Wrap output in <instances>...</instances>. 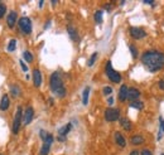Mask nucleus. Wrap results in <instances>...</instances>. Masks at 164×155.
<instances>
[{
    "label": "nucleus",
    "instance_id": "nucleus-10",
    "mask_svg": "<svg viewBox=\"0 0 164 155\" xmlns=\"http://www.w3.org/2000/svg\"><path fill=\"white\" fill-rule=\"evenodd\" d=\"M33 83H34L35 87H40L42 85V73L38 68L33 69Z\"/></svg>",
    "mask_w": 164,
    "mask_h": 155
},
{
    "label": "nucleus",
    "instance_id": "nucleus-14",
    "mask_svg": "<svg viewBox=\"0 0 164 155\" xmlns=\"http://www.w3.org/2000/svg\"><path fill=\"white\" fill-rule=\"evenodd\" d=\"M67 32H68L71 39H72L73 42H78L80 40V35H78V33H77V29H76L75 27L68 25V27H67Z\"/></svg>",
    "mask_w": 164,
    "mask_h": 155
},
{
    "label": "nucleus",
    "instance_id": "nucleus-18",
    "mask_svg": "<svg viewBox=\"0 0 164 155\" xmlns=\"http://www.w3.org/2000/svg\"><path fill=\"white\" fill-rule=\"evenodd\" d=\"M145 140H144V137H143L141 135H134L131 139H130V142H131L133 145H141L143 142H144Z\"/></svg>",
    "mask_w": 164,
    "mask_h": 155
},
{
    "label": "nucleus",
    "instance_id": "nucleus-11",
    "mask_svg": "<svg viewBox=\"0 0 164 155\" xmlns=\"http://www.w3.org/2000/svg\"><path fill=\"white\" fill-rule=\"evenodd\" d=\"M16 19H18V14L15 13V11H10L9 14L6 16V23H8V27L9 28H14L15 23H16Z\"/></svg>",
    "mask_w": 164,
    "mask_h": 155
},
{
    "label": "nucleus",
    "instance_id": "nucleus-32",
    "mask_svg": "<svg viewBox=\"0 0 164 155\" xmlns=\"http://www.w3.org/2000/svg\"><path fill=\"white\" fill-rule=\"evenodd\" d=\"M47 135H48V134L45 132L44 130H40V132H39V136H40V139H42V140H44L45 137H47Z\"/></svg>",
    "mask_w": 164,
    "mask_h": 155
},
{
    "label": "nucleus",
    "instance_id": "nucleus-19",
    "mask_svg": "<svg viewBox=\"0 0 164 155\" xmlns=\"http://www.w3.org/2000/svg\"><path fill=\"white\" fill-rule=\"evenodd\" d=\"M90 87H85V90H83V92H82V103L83 105H85V106H86V105L88 103V97H90Z\"/></svg>",
    "mask_w": 164,
    "mask_h": 155
},
{
    "label": "nucleus",
    "instance_id": "nucleus-25",
    "mask_svg": "<svg viewBox=\"0 0 164 155\" xmlns=\"http://www.w3.org/2000/svg\"><path fill=\"white\" fill-rule=\"evenodd\" d=\"M10 93L11 96H14V97H16V96H19L20 95V88H19V86H11L10 87Z\"/></svg>",
    "mask_w": 164,
    "mask_h": 155
},
{
    "label": "nucleus",
    "instance_id": "nucleus-23",
    "mask_svg": "<svg viewBox=\"0 0 164 155\" xmlns=\"http://www.w3.org/2000/svg\"><path fill=\"white\" fill-rule=\"evenodd\" d=\"M94 19H95V22L97 23V24H101V23H102V10H97V11H95Z\"/></svg>",
    "mask_w": 164,
    "mask_h": 155
},
{
    "label": "nucleus",
    "instance_id": "nucleus-9",
    "mask_svg": "<svg viewBox=\"0 0 164 155\" xmlns=\"http://www.w3.org/2000/svg\"><path fill=\"white\" fill-rule=\"evenodd\" d=\"M140 97V91L135 87H129L128 90V100L129 101H138V98Z\"/></svg>",
    "mask_w": 164,
    "mask_h": 155
},
{
    "label": "nucleus",
    "instance_id": "nucleus-16",
    "mask_svg": "<svg viewBox=\"0 0 164 155\" xmlns=\"http://www.w3.org/2000/svg\"><path fill=\"white\" fill-rule=\"evenodd\" d=\"M71 129H72V124H71V122L66 124L65 126H62L60 130H58V135H60V136H67V134L71 131Z\"/></svg>",
    "mask_w": 164,
    "mask_h": 155
},
{
    "label": "nucleus",
    "instance_id": "nucleus-1",
    "mask_svg": "<svg viewBox=\"0 0 164 155\" xmlns=\"http://www.w3.org/2000/svg\"><path fill=\"white\" fill-rule=\"evenodd\" d=\"M141 63L149 72H159L164 67V53L158 51H146L141 56Z\"/></svg>",
    "mask_w": 164,
    "mask_h": 155
},
{
    "label": "nucleus",
    "instance_id": "nucleus-13",
    "mask_svg": "<svg viewBox=\"0 0 164 155\" xmlns=\"http://www.w3.org/2000/svg\"><path fill=\"white\" fill-rule=\"evenodd\" d=\"M10 106V100L8 95H4L1 97V101H0V111H6Z\"/></svg>",
    "mask_w": 164,
    "mask_h": 155
},
{
    "label": "nucleus",
    "instance_id": "nucleus-29",
    "mask_svg": "<svg viewBox=\"0 0 164 155\" xmlns=\"http://www.w3.org/2000/svg\"><path fill=\"white\" fill-rule=\"evenodd\" d=\"M129 48H130V52H131V56H133V58H138V51H136L135 45H133V44H129Z\"/></svg>",
    "mask_w": 164,
    "mask_h": 155
},
{
    "label": "nucleus",
    "instance_id": "nucleus-28",
    "mask_svg": "<svg viewBox=\"0 0 164 155\" xmlns=\"http://www.w3.org/2000/svg\"><path fill=\"white\" fill-rule=\"evenodd\" d=\"M6 13V5L3 3H0V19L4 18V15Z\"/></svg>",
    "mask_w": 164,
    "mask_h": 155
},
{
    "label": "nucleus",
    "instance_id": "nucleus-8",
    "mask_svg": "<svg viewBox=\"0 0 164 155\" xmlns=\"http://www.w3.org/2000/svg\"><path fill=\"white\" fill-rule=\"evenodd\" d=\"M33 117H34V110H33L32 106H28L27 108L24 110V116H23V124L27 126L32 122Z\"/></svg>",
    "mask_w": 164,
    "mask_h": 155
},
{
    "label": "nucleus",
    "instance_id": "nucleus-3",
    "mask_svg": "<svg viewBox=\"0 0 164 155\" xmlns=\"http://www.w3.org/2000/svg\"><path fill=\"white\" fill-rule=\"evenodd\" d=\"M22 124H23V108H22V106H18L16 112L14 115V120H13V126H11L13 134H18L19 132Z\"/></svg>",
    "mask_w": 164,
    "mask_h": 155
},
{
    "label": "nucleus",
    "instance_id": "nucleus-5",
    "mask_svg": "<svg viewBox=\"0 0 164 155\" xmlns=\"http://www.w3.org/2000/svg\"><path fill=\"white\" fill-rule=\"evenodd\" d=\"M18 25L23 34H31L32 33V22L28 16H22L18 20Z\"/></svg>",
    "mask_w": 164,
    "mask_h": 155
},
{
    "label": "nucleus",
    "instance_id": "nucleus-26",
    "mask_svg": "<svg viewBox=\"0 0 164 155\" xmlns=\"http://www.w3.org/2000/svg\"><path fill=\"white\" fill-rule=\"evenodd\" d=\"M16 47V39H10L9 44H8V52H14Z\"/></svg>",
    "mask_w": 164,
    "mask_h": 155
},
{
    "label": "nucleus",
    "instance_id": "nucleus-35",
    "mask_svg": "<svg viewBox=\"0 0 164 155\" xmlns=\"http://www.w3.org/2000/svg\"><path fill=\"white\" fill-rule=\"evenodd\" d=\"M158 85H159V88H160V90H164V79H162V81H159Z\"/></svg>",
    "mask_w": 164,
    "mask_h": 155
},
{
    "label": "nucleus",
    "instance_id": "nucleus-43",
    "mask_svg": "<svg viewBox=\"0 0 164 155\" xmlns=\"http://www.w3.org/2000/svg\"><path fill=\"white\" fill-rule=\"evenodd\" d=\"M0 155H3V154H0Z\"/></svg>",
    "mask_w": 164,
    "mask_h": 155
},
{
    "label": "nucleus",
    "instance_id": "nucleus-33",
    "mask_svg": "<svg viewBox=\"0 0 164 155\" xmlns=\"http://www.w3.org/2000/svg\"><path fill=\"white\" fill-rule=\"evenodd\" d=\"M140 155H153V154H151V151H150V150H148V149H144V150H143V151H141V154Z\"/></svg>",
    "mask_w": 164,
    "mask_h": 155
},
{
    "label": "nucleus",
    "instance_id": "nucleus-22",
    "mask_svg": "<svg viewBox=\"0 0 164 155\" xmlns=\"http://www.w3.org/2000/svg\"><path fill=\"white\" fill-rule=\"evenodd\" d=\"M130 107H133V108H136V110H143L144 108V103H143L141 101H133V102H130Z\"/></svg>",
    "mask_w": 164,
    "mask_h": 155
},
{
    "label": "nucleus",
    "instance_id": "nucleus-17",
    "mask_svg": "<svg viewBox=\"0 0 164 155\" xmlns=\"http://www.w3.org/2000/svg\"><path fill=\"white\" fill-rule=\"evenodd\" d=\"M120 121V125H121V127H124L126 131H131V129H133V124L130 122V121L128 119H125V117H121V119L119 120Z\"/></svg>",
    "mask_w": 164,
    "mask_h": 155
},
{
    "label": "nucleus",
    "instance_id": "nucleus-38",
    "mask_svg": "<svg viewBox=\"0 0 164 155\" xmlns=\"http://www.w3.org/2000/svg\"><path fill=\"white\" fill-rule=\"evenodd\" d=\"M107 103H109V105H112V103H114V97H109V98H107Z\"/></svg>",
    "mask_w": 164,
    "mask_h": 155
},
{
    "label": "nucleus",
    "instance_id": "nucleus-36",
    "mask_svg": "<svg viewBox=\"0 0 164 155\" xmlns=\"http://www.w3.org/2000/svg\"><path fill=\"white\" fill-rule=\"evenodd\" d=\"M58 141H60V142L66 141V136H58Z\"/></svg>",
    "mask_w": 164,
    "mask_h": 155
},
{
    "label": "nucleus",
    "instance_id": "nucleus-27",
    "mask_svg": "<svg viewBox=\"0 0 164 155\" xmlns=\"http://www.w3.org/2000/svg\"><path fill=\"white\" fill-rule=\"evenodd\" d=\"M96 58H97V52H95V53H92V54H91L90 59L87 61V66H88V67H92V66H94L95 61H96Z\"/></svg>",
    "mask_w": 164,
    "mask_h": 155
},
{
    "label": "nucleus",
    "instance_id": "nucleus-31",
    "mask_svg": "<svg viewBox=\"0 0 164 155\" xmlns=\"http://www.w3.org/2000/svg\"><path fill=\"white\" fill-rule=\"evenodd\" d=\"M19 63H20V67H22L23 72H28V67H27V64L24 63V61H23V59H20V61H19Z\"/></svg>",
    "mask_w": 164,
    "mask_h": 155
},
{
    "label": "nucleus",
    "instance_id": "nucleus-21",
    "mask_svg": "<svg viewBox=\"0 0 164 155\" xmlns=\"http://www.w3.org/2000/svg\"><path fill=\"white\" fill-rule=\"evenodd\" d=\"M49 150H50V144L43 142V145H42V148H40L39 154H40V155H48V154H49Z\"/></svg>",
    "mask_w": 164,
    "mask_h": 155
},
{
    "label": "nucleus",
    "instance_id": "nucleus-15",
    "mask_svg": "<svg viewBox=\"0 0 164 155\" xmlns=\"http://www.w3.org/2000/svg\"><path fill=\"white\" fill-rule=\"evenodd\" d=\"M114 137H115V141H116V144L120 146V148H125V145H126V140H125V137L121 135V132H115V135H114Z\"/></svg>",
    "mask_w": 164,
    "mask_h": 155
},
{
    "label": "nucleus",
    "instance_id": "nucleus-37",
    "mask_svg": "<svg viewBox=\"0 0 164 155\" xmlns=\"http://www.w3.org/2000/svg\"><path fill=\"white\" fill-rule=\"evenodd\" d=\"M130 155H140V153H139V150H133V151L130 153Z\"/></svg>",
    "mask_w": 164,
    "mask_h": 155
},
{
    "label": "nucleus",
    "instance_id": "nucleus-20",
    "mask_svg": "<svg viewBox=\"0 0 164 155\" xmlns=\"http://www.w3.org/2000/svg\"><path fill=\"white\" fill-rule=\"evenodd\" d=\"M163 135H164V119L160 116V117H159V132H158L157 139L160 140L163 137Z\"/></svg>",
    "mask_w": 164,
    "mask_h": 155
},
{
    "label": "nucleus",
    "instance_id": "nucleus-39",
    "mask_svg": "<svg viewBox=\"0 0 164 155\" xmlns=\"http://www.w3.org/2000/svg\"><path fill=\"white\" fill-rule=\"evenodd\" d=\"M105 9H106V11H111V4H107V5L105 6Z\"/></svg>",
    "mask_w": 164,
    "mask_h": 155
},
{
    "label": "nucleus",
    "instance_id": "nucleus-34",
    "mask_svg": "<svg viewBox=\"0 0 164 155\" xmlns=\"http://www.w3.org/2000/svg\"><path fill=\"white\" fill-rule=\"evenodd\" d=\"M145 4V5H151V6H154L155 5V3L154 1H151V0H145V1H143Z\"/></svg>",
    "mask_w": 164,
    "mask_h": 155
},
{
    "label": "nucleus",
    "instance_id": "nucleus-12",
    "mask_svg": "<svg viewBox=\"0 0 164 155\" xmlns=\"http://www.w3.org/2000/svg\"><path fill=\"white\" fill-rule=\"evenodd\" d=\"M128 90H129V87L126 85H121L120 91H119V101L120 102H125L128 100Z\"/></svg>",
    "mask_w": 164,
    "mask_h": 155
},
{
    "label": "nucleus",
    "instance_id": "nucleus-6",
    "mask_svg": "<svg viewBox=\"0 0 164 155\" xmlns=\"http://www.w3.org/2000/svg\"><path fill=\"white\" fill-rule=\"evenodd\" d=\"M105 120L107 122H114L116 120H120V108H107L105 111Z\"/></svg>",
    "mask_w": 164,
    "mask_h": 155
},
{
    "label": "nucleus",
    "instance_id": "nucleus-7",
    "mask_svg": "<svg viewBox=\"0 0 164 155\" xmlns=\"http://www.w3.org/2000/svg\"><path fill=\"white\" fill-rule=\"evenodd\" d=\"M129 32H130V35H131L134 39H143L146 37V32L140 27H131Z\"/></svg>",
    "mask_w": 164,
    "mask_h": 155
},
{
    "label": "nucleus",
    "instance_id": "nucleus-24",
    "mask_svg": "<svg viewBox=\"0 0 164 155\" xmlns=\"http://www.w3.org/2000/svg\"><path fill=\"white\" fill-rule=\"evenodd\" d=\"M23 58L28 62V63L33 62V54H32L31 52H29V51H24V52H23Z\"/></svg>",
    "mask_w": 164,
    "mask_h": 155
},
{
    "label": "nucleus",
    "instance_id": "nucleus-2",
    "mask_svg": "<svg viewBox=\"0 0 164 155\" xmlns=\"http://www.w3.org/2000/svg\"><path fill=\"white\" fill-rule=\"evenodd\" d=\"M49 87H50V91L53 92L57 97H65L67 91H66V87L63 85V79L61 77L60 72H53L49 77Z\"/></svg>",
    "mask_w": 164,
    "mask_h": 155
},
{
    "label": "nucleus",
    "instance_id": "nucleus-42",
    "mask_svg": "<svg viewBox=\"0 0 164 155\" xmlns=\"http://www.w3.org/2000/svg\"><path fill=\"white\" fill-rule=\"evenodd\" d=\"M160 155H164V154H160Z\"/></svg>",
    "mask_w": 164,
    "mask_h": 155
},
{
    "label": "nucleus",
    "instance_id": "nucleus-40",
    "mask_svg": "<svg viewBox=\"0 0 164 155\" xmlns=\"http://www.w3.org/2000/svg\"><path fill=\"white\" fill-rule=\"evenodd\" d=\"M49 25H50V22H47V23L44 24V29H47V28H48Z\"/></svg>",
    "mask_w": 164,
    "mask_h": 155
},
{
    "label": "nucleus",
    "instance_id": "nucleus-4",
    "mask_svg": "<svg viewBox=\"0 0 164 155\" xmlns=\"http://www.w3.org/2000/svg\"><path fill=\"white\" fill-rule=\"evenodd\" d=\"M105 72H106V76H107V78L110 79L111 82H114V83H120L121 82V74L119 72H116V71L112 68V64H111L110 61L106 63Z\"/></svg>",
    "mask_w": 164,
    "mask_h": 155
},
{
    "label": "nucleus",
    "instance_id": "nucleus-30",
    "mask_svg": "<svg viewBox=\"0 0 164 155\" xmlns=\"http://www.w3.org/2000/svg\"><path fill=\"white\" fill-rule=\"evenodd\" d=\"M102 92H104L105 96L111 95V93H112V87H110V86H105L104 88H102Z\"/></svg>",
    "mask_w": 164,
    "mask_h": 155
},
{
    "label": "nucleus",
    "instance_id": "nucleus-41",
    "mask_svg": "<svg viewBox=\"0 0 164 155\" xmlns=\"http://www.w3.org/2000/svg\"><path fill=\"white\" fill-rule=\"evenodd\" d=\"M38 5H39V8H42L44 5V1H39V4H38Z\"/></svg>",
    "mask_w": 164,
    "mask_h": 155
}]
</instances>
